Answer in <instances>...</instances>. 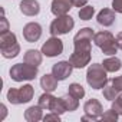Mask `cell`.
Returning <instances> with one entry per match:
<instances>
[{
    "label": "cell",
    "instance_id": "obj_11",
    "mask_svg": "<svg viewBox=\"0 0 122 122\" xmlns=\"http://www.w3.org/2000/svg\"><path fill=\"white\" fill-rule=\"evenodd\" d=\"M42 36V26L36 22H30L23 27V37L29 43H35Z\"/></svg>",
    "mask_w": 122,
    "mask_h": 122
},
{
    "label": "cell",
    "instance_id": "obj_24",
    "mask_svg": "<svg viewBox=\"0 0 122 122\" xmlns=\"http://www.w3.org/2000/svg\"><path fill=\"white\" fill-rule=\"evenodd\" d=\"M93 13H95V9L92 6H83L79 10V17H81V20H91Z\"/></svg>",
    "mask_w": 122,
    "mask_h": 122
},
{
    "label": "cell",
    "instance_id": "obj_12",
    "mask_svg": "<svg viewBox=\"0 0 122 122\" xmlns=\"http://www.w3.org/2000/svg\"><path fill=\"white\" fill-rule=\"evenodd\" d=\"M72 6H73L72 0H52L50 10L55 16H62V15H68Z\"/></svg>",
    "mask_w": 122,
    "mask_h": 122
},
{
    "label": "cell",
    "instance_id": "obj_1",
    "mask_svg": "<svg viewBox=\"0 0 122 122\" xmlns=\"http://www.w3.org/2000/svg\"><path fill=\"white\" fill-rule=\"evenodd\" d=\"M93 36H95V32L91 27H83L75 35V37H73L75 50L69 57V62L72 63L73 68L82 69L86 65H89L91 53H92L91 42H92Z\"/></svg>",
    "mask_w": 122,
    "mask_h": 122
},
{
    "label": "cell",
    "instance_id": "obj_5",
    "mask_svg": "<svg viewBox=\"0 0 122 122\" xmlns=\"http://www.w3.org/2000/svg\"><path fill=\"white\" fill-rule=\"evenodd\" d=\"M37 75V66L29 65V63H16L10 69V78L16 82H23V81H32Z\"/></svg>",
    "mask_w": 122,
    "mask_h": 122
},
{
    "label": "cell",
    "instance_id": "obj_23",
    "mask_svg": "<svg viewBox=\"0 0 122 122\" xmlns=\"http://www.w3.org/2000/svg\"><path fill=\"white\" fill-rule=\"evenodd\" d=\"M53 99H55V96H52V93H50V92H45V93L39 98V105H40L43 109L50 111V106H52Z\"/></svg>",
    "mask_w": 122,
    "mask_h": 122
},
{
    "label": "cell",
    "instance_id": "obj_32",
    "mask_svg": "<svg viewBox=\"0 0 122 122\" xmlns=\"http://www.w3.org/2000/svg\"><path fill=\"white\" fill-rule=\"evenodd\" d=\"M115 39H116V45H118V47L122 50V32H119V33L116 35Z\"/></svg>",
    "mask_w": 122,
    "mask_h": 122
},
{
    "label": "cell",
    "instance_id": "obj_9",
    "mask_svg": "<svg viewBox=\"0 0 122 122\" xmlns=\"http://www.w3.org/2000/svg\"><path fill=\"white\" fill-rule=\"evenodd\" d=\"M63 52V43L57 36H52L42 46V53L47 57H55Z\"/></svg>",
    "mask_w": 122,
    "mask_h": 122
},
{
    "label": "cell",
    "instance_id": "obj_26",
    "mask_svg": "<svg viewBox=\"0 0 122 122\" xmlns=\"http://www.w3.org/2000/svg\"><path fill=\"white\" fill-rule=\"evenodd\" d=\"M112 109H115L119 115H122V92L116 96V99H113L112 103Z\"/></svg>",
    "mask_w": 122,
    "mask_h": 122
},
{
    "label": "cell",
    "instance_id": "obj_6",
    "mask_svg": "<svg viewBox=\"0 0 122 122\" xmlns=\"http://www.w3.org/2000/svg\"><path fill=\"white\" fill-rule=\"evenodd\" d=\"M35 95V89L32 85H23L22 88H10L7 92V101L13 105H20L30 102Z\"/></svg>",
    "mask_w": 122,
    "mask_h": 122
},
{
    "label": "cell",
    "instance_id": "obj_22",
    "mask_svg": "<svg viewBox=\"0 0 122 122\" xmlns=\"http://www.w3.org/2000/svg\"><path fill=\"white\" fill-rule=\"evenodd\" d=\"M68 93H71V95L75 96L76 99H82V98L85 96V89H83V86L79 85V83H71Z\"/></svg>",
    "mask_w": 122,
    "mask_h": 122
},
{
    "label": "cell",
    "instance_id": "obj_10",
    "mask_svg": "<svg viewBox=\"0 0 122 122\" xmlns=\"http://www.w3.org/2000/svg\"><path fill=\"white\" fill-rule=\"evenodd\" d=\"M72 69H73V66L69 60H62V62H57V63L53 65L52 73L55 75V78L57 81H65L68 76H71Z\"/></svg>",
    "mask_w": 122,
    "mask_h": 122
},
{
    "label": "cell",
    "instance_id": "obj_30",
    "mask_svg": "<svg viewBox=\"0 0 122 122\" xmlns=\"http://www.w3.org/2000/svg\"><path fill=\"white\" fill-rule=\"evenodd\" d=\"M43 121H45V122H47V121H56V122H59V121H60V115H57V113L52 112V113H49V115L43 116Z\"/></svg>",
    "mask_w": 122,
    "mask_h": 122
},
{
    "label": "cell",
    "instance_id": "obj_2",
    "mask_svg": "<svg viewBox=\"0 0 122 122\" xmlns=\"http://www.w3.org/2000/svg\"><path fill=\"white\" fill-rule=\"evenodd\" d=\"M106 69L101 63H92L88 68L86 72V82L92 89H103V86L108 83V75Z\"/></svg>",
    "mask_w": 122,
    "mask_h": 122
},
{
    "label": "cell",
    "instance_id": "obj_4",
    "mask_svg": "<svg viewBox=\"0 0 122 122\" xmlns=\"http://www.w3.org/2000/svg\"><path fill=\"white\" fill-rule=\"evenodd\" d=\"M93 42H95V45L98 47H101L102 53H105L108 56H115V53L119 49L118 45H116V39L113 37V35L109 33V32H106V30L95 33Z\"/></svg>",
    "mask_w": 122,
    "mask_h": 122
},
{
    "label": "cell",
    "instance_id": "obj_8",
    "mask_svg": "<svg viewBox=\"0 0 122 122\" xmlns=\"http://www.w3.org/2000/svg\"><path fill=\"white\" fill-rule=\"evenodd\" d=\"M83 111H85V115L82 116V121H96L103 113V108H102L101 102L95 98H91L89 101L85 102Z\"/></svg>",
    "mask_w": 122,
    "mask_h": 122
},
{
    "label": "cell",
    "instance_id": "obj_17",
    "mask_svg": "<svg viewBox=\"0 0 122 122\" xmlns=\"http://www.w3.org/2000/svg\"><path fill=\"white\" fill-rule=\"evenodd\" d=\"M42 50H36V49H30L25 53V62L29 63V65H33V66H39L42 63Z\"/></svg>",
    "mask_w": 122,
    "mask_h": 122
},
{
    "label": "cell",
    "instance_id": "obj_18",
    "mask_svg": "<svg viewBox=\"0 0 122 122\" xmlns=\"http://www.w3.org/2000/svg\"><path fill=\"white\" fill-rule=\"evenodd\" d=\"M103 68L108 71V72H118L121 68H122V62L121 59H118L116 56H112V57H108L103 60Z\"/></svg>",
    "mask_w": 122,
    "mask_h": 122
},
{
    "label": "cell",
    "instance_id": "obj_27",
    "mask_svg": "<svg viewBox=\"0 0 122 122\" xmlns=\"http://www.w3.org/2000/svg\"><path fill=\"white\" fill-rule=\"evenodd\" d=\"M111 83L118 89L119 93L122 92V75H121V76H116V78H113V79H111Z\"/></svg>",
    "mask_w": 122,
    "mask_h": 122
},
{
    "label": "cell",
    "instance_id": "obj_16",
    "mask_svg": "<svg viewBox=\"0 0 122 122\" xmlns=\"http://www.w3.org/2000/svg\"><path fill=\"white\" fill-rule=\"evenodd\" d=\"M57 79L55 78V75L52 73V75H45V76H42V79H40V86H42V89L45 91V92H53L56 88H57Z\"/></svg>",
    "mask_w": 122,
    "mask_h": 122
},
{
    "label": "cell",
    "instance_id": "obj_29",
    "mask_svg": "<svg viewBox=\"0 0 122 122\" xmlns=\"http://www.w3.org/2000/svg\"><path fill=\"white\" fill-rule=\"evenodd\" d=\"M112 9L116 13H122V0H112Z\"/></svg>",
    "mask_w": 122,
    "mask_h": 122
},
{
    "label": "cell",
    "instance_id": "obj_28",
    "mask_svg": "<svg viewBox=\"0 0 122 122\" xmlns=\"http://www.w3.org/2000/svg\"><path fill=\"white\" fill-rule=\"evenodd\" d=\"M0 22H2V25H0V33H6V32H9V22H7V19L3 16L2 19H0Z\"/></svg>",
    "mask_w": 122,
    "mask_h": 122
},
{
    "label": "cell",
    "instance_id": "obj_19",
    "mask_svg": "<svg viewBox=\"0 0 122 122\" xmlns=\"http://www.w3.org/2000/svg\"><path fill=\"white\" fill-rule=\"evenodd\" d=\"M62 101H63V103H65V106H66V111H69V112L76 111L78 106H79V99H76V98L72 96L71 93L62 96Z\"/></svg>",
    "mask_w": 122,
    "mask_h": 122
},
{
    "label": "cell",
    "instance_id": "obj_7",
    "mask_svg": "<svg viewBox=\"0 0 122 122\" xmlns=\"http://www.w3.org/2000/svg\"><path fill=\"white\" fill-rule=\"evenodd\" d=\"M75 26L73 19L69 15H62V16H56V19L50 23V35L52 36H62L69 33Z\"/></svg>",
    "mask_w": 122,
    "mask_h": 122
},
{
    "label": "cell",
    "instance_id": "obj_14",
    "mask_svg": "<svg viewBox=\"0 0 122 122\" xmlns=\"http://www.w3.org/2000/svg\"><path fill=\"white\" fill-rule=\"evenodd\" d=\"M115 13H116V12H115L113 9H102V10L98 13L96 20H98V23H99L101 26H105V27L112 26V25L115 23V20H116Z\"/></svg>",
    "mask_w": 122,
    "mask_h": 122
},
{
    "label": "cell",
    "instance_id": "obj_33",
    "mask_svg": "<svg viewBox=\"0 0 122 122\" xmlns=\"http://www.w3.org/2000/svg\"><path fill=\"white\" fill-rule=\"evenodd\" d=\"M0 109H2V115H0V119H5L6 118V113H7V109L5 105H0Z\"/></svg>",
    "mask_w": 122,
    "mask_h": 122
},
{
    "label": "cell",
    "instance_id": "obj_3",
    "mask_svg": "<svg viewBox=\"0 0 122 122\" xmlns=\"http://www.w3.org/2000/svg\"><path fill=\"white\" fill-rule=\"evenodd\" d=\"M0 52H2L3 57H6V59L16 57L19 55L20 46L17 43L15 33H12V32L0 33Z\"/></svg>",
    "mask_w": 122,
    "mask_h": 122
},
{
    "label": "cell",
    "instance_id": "obj_15",
    "mask_svg": "<svg viewBox=\"0 0 122 122\" xmlns=\"http://www.w3.org/2000/svg\"><path fill=\"white\" fill-rule=\"evenodd\" d=\"M43 108L40 105H36V106H30L25 111V119L27 122H37L40 119H43Z\"/></svg>",
    "mask_w": 122,
    "mask_h": 122
},
{
    "label": "cell",
    "instance_id": "obj_31",
    "mask_svg": "<svg viewBox=\"0 0 122 122\" xmlns=\"http://www.w3.org/2000/svg\"><path fill=\"white\" fill-rule=\"evenodd\" d=\"M72 3H73V6H76V7H83V6H86L88 0H72Z\"/></svg>",
    "mask_w": 122,
    "mask_h": 122
},
{
    "label": "cell",
    "instance_id": "obj_25",
    "mask_svg": "<svg viewBox=\"0 0 122 122\" xmlns=\"http://www.w3.org/2000/svg\"><path fill=\"white\" fill-rule=\"evenodd\" d=\"M118 116H119V113L115 111V109H109V111H106V112H103L102 113V116H101V119L102 121H112V122H115L116 119H118Z\"/></svg>",
    "mask_w": 122,
    "mask_h": 122
},
{
    "label": "cell",
    "instance_id": "obj_20",
    "mask_svg": "<svg viewBox=\"0 0 122 122\" xmlns=\"http://www.w3.org/2000/svg\"><path fill=\"white\" fill-rule=\"evenodd\" d=\"M118 95H119L118 89L111 83V81H108V83L103 86V98L108 101H113V99H116Z\"/></svg>",
    "mask_w": 122,
    "mask_h": 122
},
{
    "label": "cell",
    "instance_id": "obj_21",
    "mask_svg": "<svg viewBox=\"0 0 122 122\" xmlns=\"http://www.w3.org/2000/svg\"><path fill=\"white\" fill-rule=\"evenodd\" d=\"M50 112H55V113H57V115H62V113L68 112V111H66V106H65V103H63V101H62V98H55V99H53L52 106H50Z\"/></svg>",
    "mask_w": 122,
    "mask_h": 122
},
{
    "label": "cell",
    "instance_id": "obj_13",
    "mask_svg": "<svg viewBox=\"0 0 122 122\" xmlns=\"http://www.w3.org/2000/svg\"><path fill=\"white\" fill-rule=\"evenodd\" d=\"M19 6L20 12L26 16H36L40 12V5L37 0H22Z\"/></svg>",
    "mask_w": 122,
    "mask_h": 122
}]
</instances>
